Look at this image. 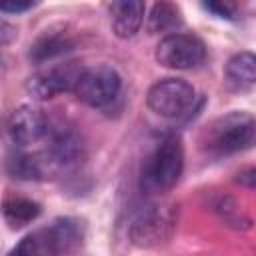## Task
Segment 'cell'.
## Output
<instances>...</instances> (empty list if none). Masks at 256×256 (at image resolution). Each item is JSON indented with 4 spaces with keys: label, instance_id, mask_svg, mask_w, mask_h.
I'll return each instance as SVG.
<instances>
[{
    "label": "cell",
    "instance_id": "cell-11",
    "mask_svg": "<svg viewBox=\"0 0 256 256\" xmlns=\"http://www.w3.org/2000/svg\"><path fill=\"white\" fill-rule=\"evenodd\" d=\"M72 46H74V40L68 32H64V30H46L30 46V58L40 64V62L52 60V58L72 50Z\"/></svg>",
    "mask_w": 256,
    "mask_h": 256
},
{
    "label": "cell",
    "instance_id": "cell-6",
    "mask_svg": "<svg viewBox=\"0 0 256 256\" xmlns=\"http://www.w3.org/2000/svg\"><path fill=\"white\" fill-rule=\"evenodd\" d=\"M82 72H84V66L78 62L58 64V66L40 70L34 76H30L26 88L34 98L48 100L60 92H74Z\"/></svg>",
    "mask_w": 256,
    "mask_h": 256
},
{
    "label": "cell",
    "instance_id": "cell-19",
    "mask_svg": "<svg viewBox=\"0 0 256 256\" xmlns=\"http://www.w3.org/2000/svg\"><path fill=\"white\" fill-rule=\"evenodd\" d=\"M32 6V2H0V12H24Z\"/></svg>",
    "mask_w": 256,
    "mask_h": 256
},
{
    "label": "cell",
    "instance_id": "cell-10",
    "mask_svg": "<svg viewBox=\"0 0 256 256\" xmlns=\"http://www.w3.org/2000/svg\"><path fill=\"white\" fill-rule=\"evenodd\" d=\"M144 4L138 0H122V2H114L110 6L112 12V30L118 38L126 40L132 38L142 22H144Z\"/></svg>",
    "mask_w": 256,
    "mask_h": 256
},
{
    "label": "cell",
    "instance_id": "cell-9",
    "mask_svg": "<svg viewBox=\"0 0 256 256\" xmlns=\"http://www.w3.org/2000/svg\"><path fill=\"white\" fill-rule=\"evenodd\" d=\"M40 236L46 248V256H70L82 244L80 226L70 218L52 222V226L40 230Z\"/></svg>",
    "mask_w": 256,
    "mask_h": 256
},
{
    "label": "cell",
    "instance_id": "cell-1",
    "mask_svg": "<svg viewBox=\"0 0 256 256\" xmlns=\"http://www.w3.org/2000/svg\"><path fill=\"white\" fill-rule=\"evenodd\" d=\"M182 170H184L182 140L178 136H168L156 146V150L148 158L142 172V184L146 190L152 192L170 190L180 180Z\"/></svg>",
    "mask_w": 256,
    "mask_h": 256
},
{
    "label": "cell",
    "instance_id": "cell-2",
    "mask_svg": "<svg viewBox=\"0 0 256 256\" xmlns=\"http://www.w3.org/2000/svg\"><path fill=\"white\" fill-rule=\"evenodd\" d=\"M254 118L248 112H230L212 124L208 146L218 154L246 150L254 142Z\"/></svg>",
    "mask_w": 256,
    "mask_h": 256
},
{
    "label": "cell",
    "instance_id": "cell-16",
    "mask_svg": "<svg viewBox=\"0 0 256 256\" xmlns=\"http://www.w3.org/2000/svg\"><path fill=\"white\" fill-rule=\"evenodd\" d=\"M8 256H46V248H44V242H42L40 232L24 236V238L8 252Z\"/></svg>",
    "mask_w": 256,
    "mask_h": 256
},
{
    "label": "cell",
    "instance_id": "cell-3",
    "mask_svg": "<svg viewBox=\"0 0 256 256\" xmlns=\"http://www.w3.org/2000/svg\"><path fill=\"white\" fill-rule=\"evenodd\" d=\"M156 62L172 70H190L204 62L206 46L194 34L172 32L166 34L156 46Z\"/></svg>",
    "mask_w": 256,
    "mask_h": 256
},
{
    "label": "cell",
    "instance_id": "cell-20",
    "mask_svg": "<svg viewBox=\"0 0 256 256\" xmlns=\"http://www.w3.org/2000/svg\"><path fill=\"white\" fill-rule=\"evenodd\" d=\"M254 174H256V172H254V168H246V170H242V172L238 174V176H240V178H238V182H240V184H246L248 188H252V186H254V180H256V176H254Z\"/></svg>",
    "mask_w": 256,
    "mask_h": 256
},
{
    "label": "cell",
    "instance_id": "cell-4",
    "mask_svg": "<svg viewBox=\"0 0 256 256\" xmlns=\"http://www.w3.org/2000/svg\"><path fill=\"white\" fill-rule=\"evenodd\" d=\"M194 86L182 78H162L148 90L146 102L152 112L164 118L182 116L194 104Z\"/></svg>",
    "mask_w": 256,
    "mask_h": 256
},
{
    "label": "cell",
    "instance_id": "cell-15",
    "mask_svg": "<svg viewBox=\"0 0 256 256\" xmlns=\"http://www.w3.org/2000/svg\"><path fill=\"white\" fill-rule=\"evenodd\" d=\"M12 174L22 180H38L44 176V160H40V156L22 154L12 160Z\"/></svg>",
    "mask_w": 256,
    "mask_h": 256
},
{
    "label": "cell",
    "instance_id": "cell-14",
    "mask_svg": "<svg viewBox=\"0 0 256 256\" xmlns=\"http://www.w3.org/2000/svg\"><path fill=\"white\" fill-rule=\"evenodd\" d=\"M180 22V10L178 6L170 2H158L152 6L148 16V30L154 32H168Z\"/></svg>",
    "mask_w": 256,
    "mask_h": 256
},
{
    "label": "cell",
    "instance_id": "cell-17",
    "mask_svg": "<svg viewBox=\"0 0 256 256\" xmlns=\"http://www.w3.org/2000/svg\"><path fill=\"white\" fill-rule=\"evenodd\" d=\"M16 36H18L16 26H12L8 20L0 18V44H10L16 40Z\"/></svg>",
    "mask_w": 256,
    "mask_h": 256
},
{
    "label": "cell",
    "instance_id": "cell-5",
    "mask_svg": "<svg viewBox=\"0 0 256 256\" xmlns=\"http://www.w3.org/2000/svg\"><path fill=\"white\" fill-rule=\"evenodd\" d=\"M122 88V78L120 74L106 64H98L92 68H84L74 94L88 106L100 108L110 104Z\"/></svg>",
    "mask_w": 256,
    "mask_h": 256
},
{
    "label": "cell",
    "instance_id": "cell-12",
    "mask_svg": "<svg viewBox=\"0 0 256 256\" xmlns=\"http://www.w3.org/2000/svg\"><path fill=\"white\" fill-rule=\"evenodd\" d=\"M226 76L236 86H252L256 80V58L252 52H238L226 64Z\"/></svg>",
    "mask_w": 256,
    "mask_h": 256
},
{
    "label": "cell",
    "instance_id": "cell-8",
    "mask_svg": "<svg viewBox=\"0 0 256 256\" xmlns=\"http://www.w3.org/2000/svg\"><path fill=\"white\" fill-rule=\"evenodd\" d=\"M8 134L14 144L26 146L38 142L48 134V122L44 112L34 104H22L14 108L8 120Z\"/></svg>",
    "mask_w": 256,
    "mask_h": 256
},
{
    "label": "cell",
    "instance_id": "cell-18",
    "mask_svg": "<svg viewBox=\"0 0 256 256\" xmlns=\"http://www.w3.org/2000/svg\"><path fill=\"white\" fill-rule=\"evenodd\" d=\"M208 10H212V12H216L218 16H222V18H232V6L230 4H222V2H208V4H204Z\"/></svg>",
    "mask_w": 256,
    "mask_h": 256
},
{
    "label": "cell",
    "instance_id": "cell-7",
    "mask_svg": "<svg viewBox=\"0 0 256 256\" xmlns=\"http://www.w3.org/2000/svg\"><path fill=\"white\" fill-rule=\"evenodd\" d=\"M172 224L174 218L166 208L158 204H150L144 210H140L132 222L130 228L132 242L138 246H156L170 234Z\"/></svg>",
    "mask_w": 256,
    "mask_h": 256
},
{
    "label": "cell",
    "instance_id": "cell-13",
    "mask_svg": "<svg viewBox=\"0 0 256 256\" xmlns=\"http://www.w3.org/2000/svg\"><path fill=\"white\" fill-rule=\"evenodd\" d=\"M40 216V204L28 198H10L4 202V218L10 226H24Z\"/></svg>",
    "mask_w": 256,
    "mask_h": 256
}]
</instances>
